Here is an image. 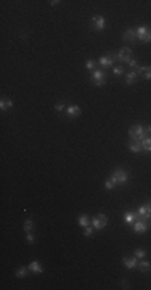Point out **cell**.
Returning a JSON list of instances; mask_svg holds the SVG:
<instances>
[{"label": "cell", "instance_id": "20", "mask_svg": "<svg viewBox=\"0 0 151 290\" xmlns=\"http://www.w3.org/2000/svg\"><path fill=\"white\" fill-rule=\"evenodd\" d=\"M141 147L145 152H151V137H146L145 140H141Z\"/></svg>", "mask_w": 151, "mask_h": 290}, {"label": "cell", "instance_id": "21", "mask_svg": "<svg viewBox=\"0 0 151 290\" xmlns=\"http://www.w3.org/2000/svg\"><path fill=\"white\" fill-rule=\"evenodd\" d=\"M138 39L141 40V42H143V44H148V42H151V31L148 29V31L145 32V34H143V36H140Z\"/></svg>", "mask_w": 151, "mask_h": 290}, {"label": "cell", "instance_id": "8", "mask_svg": "<svg viewBox=\"0 0 151 290\" xmlns=\"http://www.w3.org/2000/svg\"><path fill=\"white\" fill-rule=\"evenodd\" d=\"M124 266H125V268H129V269H133V268H137V266H138V258H124Z\"/></svg>", "mask_w": 151, "mask_h": 290}, {"label": "cell", "instance_id": "28", "mask_svg": "<svg viewBox=\"0 0 151 290\" xmlns=\"http://www.w3.org/2000/svg\"><path fill=\"white\" fill-rule=\"evenodd\" d=\"M95 64H97V63H95L93 60H87V61H85V68H87V69H93Z\"/></svg>", "mask_w": 151, "mask_h": 290}, {"label": "cell", "instance_id": "25", "mask_svg": "<svg viewBox=\"0 0 151 290\" xmlns=\"http://www.w3.org/2000/svg\"><path fill=\"white\" fill-rule=\"evenodd\" d=\"M146 31H148V28H146V26H138L137 29H135V32H137V36H138V37H140V36H143Z\"/></svg>", "mask_w": 151, "mask_h": 290}, {"label": "cell", "instance_id": "4", "mask_svg": "<svg viewBox=\"0 0 151 290\" xmlns=\"http://www.w3.org/2000/svg\"><path fill=\"white\" fill-rule=\"evenodd\" d=\"M146 222H148L146 219H143V218L138 216L137 219H135V222H133V231H135V232H145L146 227H148Z\"/></svg>", "mask_w": 151, "mask_h": 290}, {"label": "cell", "instance_id": "30", "mask_svg": "<svg viewBox=\"0 0 151 290\" xmlns=\"http://www.w3.org/2000/svg\"><path fill=\"white\" fill-rule=\"evenodd\" d=\"M26 234H27V237H26V239H27V242H29V244H34V240H36L34 234H32V232H26Z\"/></svg>", "mask_w": 151, "mask_h": 290}, {"label": "cell", "instance_id": "2", "mask_svg": "<svg viewBox=\"0 0 151 290\" xmlns=\"http://www.w3.org/2000/svg\"><path fill=\"white\" fill-rule=\"evenodd\" d=\"M108 222V218L106 214H98V216H95L93 219H92V226H93V229H103L106 226Z\"/></svg>", "mask_w": 151, "mask_h": 290}, {"label": "cell", "instance_id": "27", "mask_svg": "<svg viewBox=\"0 0 151 290\" xmlns=\"http://www.w3.org/2000/svg\"><path fill=\"white\" fill-rule=\"evenodd\" d=\"M84 235L85 237H92V234H93V227H90V226H87V227H84Z\"/></svg>", "mask_w": 151, "mask_h": 290}, {"label": "cell", "instance_id": "32", "mask_svg": "<svg viewBox=\"0 0 151 290\" xmlns=\"http://www.w3.org/2000/svg\"><path fill=\"white\" fill-rule=\"evenodd\" d=\"M113 71H114V74H117V76H119V74H122V72H124L122 66H116V68H114Z\"/></svg>", "mask_w": 151, "mask_h": 290}, {"label": "cell", "instance_id": "29", "mask_svg": "<svg viewBox=\"0 0 151 290\" xmlns=\"http://www.w3.org/2000/svg\"><path fill=\"white\" fill-rule=\"evenodd\" d=\"M32 226H34L32 221H26V222H24V231H26V232H31V231H32Z\"/></svg>", "mask_w": 151, "mask_h": 290}, {"label": "cell", "instance_id": "9", "mask_svg": "<svg viewBox=\"0 0 151 290\" xmlns=\"http://www.w3.org/2000/svg\"><path fill=\"white\" fill-rule=\"evenodd\" d=\"M66 113H68L69 118H76V116L81 115V108H79L77 105H71V107L66 108Z\"/></svg>", "mask_w": 151, "mask_h": 290}, {"label": "cell", "instance_id": "11", "mask_svg": "<svg viewBox=\"0 0 151 290\" xmlns=\"http://www.w3.org/2000/svg\"><path fill=\"white\" fill-rule=\"evenodd\" d=\"M129 148H130V152H133V153H138V152H141V150H143V147H141V142H140V140H132V142H130V145H129Z\"/></svg>", "mask_w": 151, "mask_h": 290}, {"label": "cell", "instance_id": "26", "mask_svg": "<svg viewBox=\"0 0 151 290\" xmlns=\"http://www.w3.org/2000/svg\"><path fill=\"white\" fill-rule=\"evenodd\" d=\"M26 272H27L26 268H19V269L16 271V277H19V279H21V277H24V276H26Z\"/></svg>", "mask_w": 151, "mask_h": 290}, {"label": "cell", "instance_id": "24", "mask_svg": "<svg viewBox=\"0 0 151 290\" xmlns=\"http://www.w3.org/2000/svg\"><path fill=\"white\" fill-rule=\"evenodd\" d=\"M145 255H146V252H145V250H141V248L135 250V253H133V256L138 258V260H143V258H145Z\"/></svg>", "mask_w": 151, "mask_h": 290}, {"label": "cell", "instance_id": "3", "mask_svg": "<svg viewBox=\"0 0 151 290\" xmlns=\"http://www.w3.org/2000/svg\"><path fill=\"white\" fill-rule=\"evenodd\" d=\"M117 60L119 61H127L129 63L130 60H132V50L129 47H122L121 50H119V53H117Z\"/></svg>", "mask_w": 151, "mask_h": 290}, {"label": "cell", "instance_id": "10", "mask_svg": "<svg viewBox=\"0 0 151 290\" xmlns=\"http://www.w3.org/2000/svg\"><path fill=\"white\" fill-rule=\"evenodd\" d=\"M124 39L129 40V42H135V40H137V32H135V29H127L124 32Z\"/></svg>", "mask_w": 151, "mask_h": 290}, {"label": "cell", "instance_id": "36", "mask_svg": "<svg viewBox=\"0 0 151 290\" xmlns=\"http://www.w3.org/2000/svg\"><path fill=\"white\" fill-rule=\"evenodd\" d=\"M145 131H146V132H151V124H149V126H148V127L145 129Z\"/></svg>", "mask_w": 151, "mask_h": 290}, {"label": "cell", "instance_id": "34", "mask_svg": "<svg viewBox=\"0 0 151 290\" xmlns=\"http://www.w3.org/2000/svg\"><path fill=\"white\" fill-rule=\"evenodd\" d=\"M146 208H148V213L151 214V201H148V203H146Z\"/></svg>", "mask_w": 151, "mask_h": 290}, {"label": "cell", "instance_id": "16", "mask_svg": "<svg viewBox=\"0 0 151 290\" xmlns=\"http://www.w3.org/2000/svg\"><path fill=\"white\" fill-rule=\"evenodd\" d=\"M116 184H117V179H116L114 176H111L109 179L105 182V189H106V190H111V189H114V187H116Z\"/></svg>", "mask_w": 151, "mask_h": 290}, {"label": "cell", "instance_id": "19", "mask_svg": "<svg viewBox=\"0 0 151 290\" xmlns=\"http://www.w3.org/2000/svg\"><path fill=\"white\" fill-rule=\"evenodd\" d=\"M138 268H140L141 272H146V271L151 269V264L148 261H138Z\"/></svg>", "mask_w": 151, "mask_h": 290}, {"label": "cell", "instance_id": "22", "mask_svg": "<svg viewBox=\"0 0 151 290\" xmlns=\"http://www.w3.org/2000/svg\"><path fill=\"white\" fill-rule=\"evenodd\" d=\"M124 221H125V224H133V222H135V214H133V213L124 214Z\"/></svg>", "mask_w": 151, "mask_h": 290}, {"label": "cell", "instance_id": "5", "mask_svg": "<svg viewBox=\"0 0 151 290\" xmlns=\"http://www.w3.org/2000/svg\"><path fill=\"white\" fill-rule=\"evenodd\" d=\"M92 26H93L95 31H103V29H105V18H103V16L95 15L93 18H92Z\"/></svg>", "mask_w": 151, "mask_h": 290}, {"label": "cell", "instance_id": "14", "mask_svg": "<svg viewBox=\"0 0 151 290\" xmlns=\"http://www.w3.org/2000/svg\"><path fill=\"white\" fill-rule=\"evenodd\" d=\"M29 269L32 271L34 274H42V271H44L42 266L39 264V261H32V263H31V264H29Z\"/></svg>", "mask_w": 151, "mask_h": 290}, {"label": "cell", "instance_id": "23", "mask_svg": "<svg viewBox=\"0 0 151 290\" xmlns=\"http://www.w3.org/2000/svg\"><path fill=\"white\" fill-rule=\"evenodd\" d=\"M11 107H13V102H11V100H6V99H3L2 102H0V108H2V110L11 108Z\"/></svg>", "mask_w": 151, "mask_h": 290}, {"label": "cell", "instance_id": "31", "mask_svg": "<svg viewBox=\"0 0 151 290\" xmlns=\"http://www.w3.org/2000/svg\"><path fill=\"white\" fill-rule=\"evenodd\" d=\"M55 110H57V111H63V110H65V103L58 102L57 105H55Z\"/></svg>", "mask_w": 151, "mask_h": 290}, {"label": "cell", "instance_id": "6", "mask_svg": "<svg viewBox=\"0 0 151 290\" xmlns=\"http://www.w3.org/2000/svg\"><path fill=\"white\" fill-rule=\"evenodd\" d=\"M92 79H93V84L95 86H105V72L103 71H93L92 74Z\"/></svg>", "mask_w": 151, "mask_h": 290}, {"label": "cell", "instance_id": "7", "mask_svg": "<svg viewBox=\"0 0 151 290\" xmlns=\"http://www.w3.org/2000/svg\"><path fill=\"white\" fill-rule=\"evenodd\" d=\"M113 176L117 179V184H125L127 179H129V176H127V173L124 171V169H116Z\"/></svg>", "mask_w": 151, "mask_h": 290}, {"label": "cell", "instance_id": "18", "mask_svg": "<svg viewBox=\"0 0 151 290\" xmlns=\"http://www.w3.org/2000/svg\"><path fill=\"white\" fill-rule=\"evenodd\" d=\"M135 77H137V72H135V71H130L129 74L125 76V84H129V86H132V84L135 82Z\"/></svg>", "mask_w": 151, "mask_h": 290}, {"label": "cell", "instance_id": "12", "mask_svg": "<svg viewBox=\"0 0 151 290\" xmlns=\"http://www.w3.org/2000/svg\"><path fill=\"white\" fill-rule=\"evenodd\" d=\"M138 216L140 218H143V219H149V218H151V214L148 213V208H146V205H141L140 208H138Z\"/></svg>", "mask_w": 151, "mask_h": 290}, {"label": "cell", "instance_id": "17", "mask_svg": "<svg viewBox=\"0 0 151 290\" xmlns=\"http://www.w3.org/2000/svg\"><path fill=\"white\" fill-rule=\"evenodd\" d=\"M113 61H114V60L108 55V56H101V58L98 60V64H101V66H111V64H113Z\"/></svg>", "mask_w": 151, "mask_h": 290}, {"label": "cell", "instance_id": "35", "mask_svg": "<svg viewBox=\"0 0 151 290\" xmlns=\"http://www.w3.org/2000/svg\"><path fill=\"white\" fill-rule=\"evenodd\" d=\"M50 3H52V5H53V7H55V5H58V3H60V2H58V0H52V2H50Z\"/></svg>", "mask_w": 151, "mask_h": 290}, {"label": "cell", "instance_id": "13", "mask_svg": "<svg viewBox=\"0 0 151 290\" xmlns=\"http://www.w3.org/2000/svg\"><path fill=\"white\" fill-rule=\"evenodd\" d=\"M138 74H143V77L145 79H151V66H141L138 69Z\"/></svg>", "mask_w": 151, "mask_h": 290}, {"label": "cell", "instance_id": "1", "mask_svg": "<svg viewBox=\"0 0 151 290\" xmlns=\"http://www.w3.org/2000/svg\"><path fill=\"white\" fill-rule=\"evenodd\" d=\"M129 135H130L132 140H140V142H141V140L146 139V131L143 129V126L137 124V126H132V127H130Z\"/></svg>", "mask_w": 151, "mask_h": 290}, {"label": "cell", "instance_id": "33", "mask_svg": "<svg viewBox=\"0 0 151 290\" xmlns=\"http://www.w3.org/2000/svg\"><path fill=\"white\" fill-rule=\"evenodd\" d=\"M129 66L135 68V66H137V61H135V60H130V61H129Z\"/></svg>", "mask_w": 151, "mask_h": 290}, {"label": "cell", "instance_id": "15", "mask_svg": "<svg viewBox=\"0 0 151 290\" xmlns=\"http://www.w3.org/2000/svg\"><path fill=\"white\" fill-rule=\"evenodd\" d=\"M79 226H82V227H87V226H90V218L89 216H87V214H81V216H79Z\"/></svg>", "mask_w": 151, "mask_h": 290}]
</instances>
